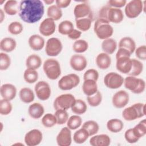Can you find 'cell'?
Listing matches in <instances>:
<instances>
[{
    "label": "cell",
    "mask_w": 146,
    "mask_h": 146,
    "mask_svg": "<svg viewBox=\"0 0 146 146\" xmlns=\"http://www.w3.org/2000/svg\"><path fill=\"white\" fill-rule=\"evenodd\" d=\"M44 13V5L40 0H24L20 2L18 14L26 23H34L38 22Z\"/></svg>",
    "instance_id": "6da1fadb"
},
{
    "label": "cell",
    "mask_w": 146,
    "mask_h": 146,
    "mask_svg": "<svg viewBox=\"0 0 146 146\" xmlns=\"http://www.w3.org/2000/svg\"><path fill=\"white\" fill-rule=\"evenodd\" d=\"M145 104L137 103L125 108L122 112V116L127 121H132L143 117L145 115Z\"/></svg>",
    "instance_id": "7a4b0ae2"
},
{
    "label": "cell",
    "mask_w": 146,
    "mask_h": 146,
    "mask_svg": "<svg viewBox=\"0 0 146 146\" xmlns=\"http://www.w3.org/2000/svg\"><path fill=\"white\" fill-rule=\"evenodd\" d=\"M94 30L96 36L100 39L110 38L113 33V29L107 21L98 18L95 22Z\"/></svg>",
    "instance_id": "3957f363"
},
{
    "label": "cell",
    "mask_w": 146,
    "mask_h": 146,
    "mask_svg": "<svg viewBox=\"0 0 146 146\" xmlns=\"http://www.w3.org/2000/svg\"><path fill=\"white\" fill-rule=\"evenodd\" d=\"M43 69L47 78L51 80L56 79L61 74L60 64L55 59H46L44 62Z\"/></svg>",
    "instance_id": "277c9868"
},
{
    "label": "cell",
    "mask_w": 146,
    "mask_h": 146,
    "mask_svg": "<svg viewBox=\"0 0 146 146\" xmlns=\"http://www.w3.org/2000/svg\"><path fill=\"white\" fill-rule=\"evenodd\" d=\"M124 87L134 94L142 93L145 88V81L135 76H128L124 79Z\"/></svg>",
    "instance_id": "5b68a950"
},
{
    "label": "cell",
    "mask_w": 146,
    "mask_h": 146,
    "mask_svg": "<svg viewBox=\"0 0 146 146\" xmlns=\"http://www.w3.org/2000/svg\"><path fill=\"white\" fill-rule=\"evenodd\" d=\"M75 98L71 94H62L58 96L54 102V107L55 110H67L71 108L75 102Z\"/></svg>",
    "instance_id": "8992f818"
},
{
    "label": "cell",
    "mask_w": 146,
    "mask_h": 146,
    "mask_svg": "<svg viewBox=\"0 0 146 146\" xmlns=\"http://www.w3.org/2000/svg\"><path fill=\"white\" fill-rule=\"evenodd\" d=\"M80 83V78L75 74H70L63 76L58 82L59 88L64 91L70 90L76 87Z\"/></svg>",
    "instance_id": "52a82bcc"
},
{
    "label": "cell",
    "mask_w": 146,
    "mask_h": 146,
    "mask_svg": "<svg viewBox=\"0 0 146 146\" xmlns=\"http://www.w3.org/2000/svg\"><path fill=\"white\" fill-rule=\"evenodd\" d=\"M143 2L140 0H132L125 5L124 12L126 16L129 18H135L142 12Z\"/></svg>",
    "instance_id": "ba28073f"
},
{
    "label": "cell",
    "mask_w": 146,
    "mask_h": 146,
    "mask_svg": "<svg viewBox=\"0 0 146 146\" xmlns=\"http://www.w3.org/2000/svg\"><path fill=\"white\" fill-rule=\"evenodd\" d=\"M62 48V43L58 38H51L46 42L45 51L48 56H56L61 52Z\"/></svg>",
    "instance_id": "9c48e42d"
},
{
    "label": "cell",
    "mask_w": 146,
    "mask_h": 146,
    "mask_svg": "<svg viewBox=\"0 0 146 146\" xmlns=\"http://www.w3.org/2000/svg\"><path fill=\"white\" fill-rule=\"evenodd\" d=\"M104 83L107 87L111 89H116L123 85L124 78L120 74L111 72L104 76Z\"/></svg>",
    "instance_id": "30bf717a"
},
{
    "label": "cell",
    "mask_w": 146,
    "mask_h": 146,
    "mask_svg": "<svg viewBox=\"0 0 146 146\" xmlns=\"http://www.w3.org/2000/svg\"><path fill=\"white\" fill-rule=\"evenodd\" d=\"M34 90L38 98L41 100H46L50 97V86L45 81L42 80L37 82L35 86Z\"/></svg>",
    "instance_id": "8fae6325"
},
{
    "label": "cell",
    "mask_w": 146,
    "mask_h": 146,
    "mask_svg": "<svg viewBox=\"0 0 146 146\" xmlns=\"http://www.w3.org/2000/svg\"><path fill=\"white\" fill-rule=\"evenodd\" d=\"M43 139V135L40 131L33 129L27 132L25 136V142L28 146L39 145Z\"/></svg>",
    "instance_id": "7c38bea8"
},
{
    "label": "cell",
    "mask_w": 146,
    "mask_h": 146,
    "mask_svg": "<svg viewBox=\"0 0 146 146\" xmlns=\"http://www.w3.org/2000/svg\"><path fill=\"white\" fill-rule=\"evenodd\" d=\"M129 100L128 94L124 90H120L113 95L112 102L115 107L122 108L128 103Z\"/></svg>",
    "instance_id": "4fadbf2b"
},
{
    "label": "cell",
    "mask_w": 146,
    "mask_h": 146,
    "mask_svg": "<svg viewBox=\"0 0 146 146\" xmlns=\"http://www.w3.org/2000/svg\"><path fill=\"white\" fill-rule=\"evenodd\" d=\"M74 14L76 19L84 18H92L91 8L87 3H85L76 5L74 9Z\"/></svg>",
    "instance_id": "5bb4252c"
},
{
    "label": "cell",
    "mask_w": 146,
    "mask_h": 146,
    "mask_svg": "<svg viewBox=\"0 0 146 146\" xmlns=\"http://www.w3.org/2000/svg\"><path fill=\"white\" fill-rule=\"evenodd\" d=\"M56 25L54 21L51 18L44 19L40 24L39 30L40 33L45 36H50L53 34L55 31Z\"/></svg>",
    "instance_id": "9a60e30c"
},
{
    "label": "cell",
    "mask_w": 146,
    "mask_h": 146,
    "mask_svg": "<svg viewBox=\"0 0 146 146\" xmlns=\"http://www.w3.org/2000/svg\"><path fill=\"white\" fill-rule=\"evenodd\" d=\"M56 142L59 146H69L72 142L71 132L68 127H64L56 136Z\"/></svg>",
    "instance_id": "2e32d148"
},
{
    "label": "cell",
    "mask_w": 146,
    "mask_h": 146,
    "mask_svg": "<svg viewBox=\"0 0 146 146\" xmlns=\"http://www.w3.org/2000/svg\"><path fill=\"white\" fill-rule=\"evenodd\" d=\"M70 64L73 70L78 71H81L87 67V61L83 55L74 54L72 55L70 58Z\"/></svg>",
    "instance_id": "e0dca14e"
},
{
    "label": "cell",
    "mask_w": 146,
    "mask_h": 146,
    "mask_svg": "<svg viewBox=\"0 0 146 146\" xmlns=\"http://www.w3.org/2000/svg\"><path fill=\"white\" fill-rule=\"evenodd\" d=\"M116 67L117 70L123 74H128L132 67V59L129 56H123L116 58Z\"/></svg>",
    "instance_id": "ac0fdd59"
},
{
    "label": "cell",
    "mask_w": 146,
    "mask_h": 146,
    "mask_svg": "<svg viewBox=\"0 0 146 146\" xmlns=\"http://www.w3.org/2000/svg\"><path fill=\"white\" fill-rule=\"evenodd\" d=\"M124 19V14L122 10L118 8L110 7L108 10L106 20L110 23H120Z\"/></svg>",
    "instance_id": "d6986e66"
},
{
    "label": "cell",
    "mask_w": 146,
    "mask_h": 146,
    "mask_svg": "<svg viewBox=\"0 0 146 146\" xmlns=\"http://www.w3.org/2000/svg\"><path fill=\"white\" fill-rule=\"evenodd\" d=\"M0 92L3 99L10 101L15 98L17 94V88L11 84H3L1 87Z\"/></svg>",
    "instance_id": "ffe728a7"
},
{
    "label": "cell",
    "mask_w": 146,
    "mask_h": 146,
    "mask_svg": "<svg viewBox=\"0 0 146 146\" xmlns=\"http://www.w3.org/2000/svg\"><path fill=\"white\" fill-rule=\"evenodd\" d=\"M28 43L31 49L35 51L42 50L44 46V39L39 35L34 34L30 36Z\"/></svg>",
    "instance_id": "44dd1931"
},
{
    "label": "cell",
    "mask_w": 146,
    "mask_h": 146,
    "mask_svg": "<svg viewBox=\"0 0 146 146\" xmlns=\"http://www.w3.org/2000/svg\"><path fill=\"white\" fill-rule=\"evenodd\" d=\"M110 143V137L106 134L94 136L90 140V144L92 146H108Z\"/></svg>",
    "instance_id": "7402d4cb"
},
{
    "label": "cell",
    "mask_w": 146,
    "mask_h": 146,
    "mask_svg": "<svg viewBox=\"0 0 146 146\" xmlns=\"http://www.w3.org/2000/svg\"><path fill=\"white\" fill-rule=\"evenodd\" d=\"M96 63L99 68L102 70L107 69L111 63V57L105 52L100 53L96 58Z\"/></svg>",
    "instance_id": "603a6c76"
},
{
    "label": "cell",
    "mask_w": 146,
    "mask_h": 146,
    "mask_svg": "<svg viewBox=\"0 0 146 146\" xmlns=\"http://www.w3.org/2000/svg\"><path fill=\"white\" fill-rule=\"evenodd\" d=\"M82 90L84 94L87 96H91L95 94L98 91L96 82L91 79L84 80L82 86Z\"/></svg>",
    "instance_id": "cb8c5ba5"
},
{
    "label": "cell",
    "mask_w": 146,
    "mask_h": 146,
    "mask_svg": "<svg viewBox=\"0 0 146 146\" xmlns=\"http://www.w3.org/2000/svg\"><path fill=\"white\" fill-rule=\"evenodd\" d=\"M44 109L43 106L39 103H34L31 104L28 108L29 115L33 119H38L43 115Z\"/></svg>",
    "instance_id": "d4e9b609"
},
{
    "label": "cell",
    "mask_w": 146,
    "mask_h": 146,
    "mask_svg": "<svg viewBox=\"0 0 146 146\" xmlns=\"http://www.w3.org/2000/svg\"><path fill=\"white\" fill-rule=\"evenodd\" d=\"M119 48H123L127 50L132 54L136 49V43L134 40L129 36L122 38L119 43Z\"/></svg>",
    "instance_id": "484cf974"
},
{
    "label": "cell",
    "mask_w": 146,
    "mask_h": 146,
    "mask_svg": "<svg viewBox=\"0 0 146 146\" xmlns=\"http://www.w3.org/2000/svg\"><path fill=\"white\" fill-rule=\"evenodd\" d=\"M17 43L15 39L10 37L3 38L0 43L1 50L6 52L13 51L16 47Z\"/></svg>",
    "instance_id": "4316f807"
},
{
    "label": "cell",
    "mask_w": 146,
    "mask_h": 146,
    "mask_svg": "<svg viewBox=\"0 0 146 146\" xmlns=\"http://www.w3.org/2000/svg\"><path fill=\"white\" fill-rule=\"evenodd\" d=\"M5 12L10 15H14L19 13V5L15 0L7 1L3 6Z\"/></svg>",
    "instance_id": "83f0119b"
},
{
    "label": "cell",
    "mask_w": 146,
    "mask_h": 146,
    "mask_svg": "<svg viewBox=\"0 0 146 146\" xmlns=\"http://www.w3.org/2000/svg\"><path fill=\"white\" fill-rule=\"evenodd\" d=\"M19 95L21 101L25 103H30L32 102L35 98V95L33 90L27 87H24L21 89Z\"/></svg>",
    "instance_id": "f1b7e54d"
},
{
    "label": "cell",
    "mask_w": 146,
    "mask_h": 146,
    "mask_svg": "<svg viewBox=\"0 0 146 146\" xmlns=\"http://www.w3.org/2000/svg\"><path fill=\"white\" fill-rule=\"evenodd\" d=\"M117 43L115 40L112 38H107L104 39L102 43V48L105 53L112 54L116 50Z\"/></svg>",
    "instance_id": "f546056e"
},
{
    "label": "cell",
    "mask_w": 146,
    "mask_h": 146,
    "mask_svg": "<svg viewBox=\"0 0 146 146\" xmlns=\"http://www.w3.org/2000/svg\"><path fill=\"white\" fill-rule=\"evenodd\" d=\"M124 127L123 121L118 119H112L107 123V128L111 132L117 133L120 132Z\"/></svg>",
    "instance_id": "4dcf8cb0"
},
{
    "label": "cell",
    "mask_w": 146,
    "mask_h": 146,
    "mask_svg": "<svg viewBox=\"0 0 146 146\" xmlns=\"http://www.w3.org/2000/svg\"><path fill=\"white\" fill-rule=\"evenodd\" d=\"M42 64V59L39 56L36 54H31L29 55L26 60V66L29 68L34 70L38 69Z\"/></svg>",
    "instance_id": "1f68e13d"
},
{
    "label": "cell",
    "mask_w": 146,
    "mask_h": 146,
    "mask_svg": "<svg viewBox=\"0 0 146 146\" xmlns=\"http://www.w3.org/2000/svg\"><path fill=\"white\" fill-rule=\"evenodd\" d=\"M89 136L87 131L85 128H82L74 133L73 140L77 144H82L87 140Z\"/></svg>",
    "instance_id": "d6a6232c"
},
{
    "label": "cell",
    "mask_w": 146,
    "mask_h": 146,
    "mask_svg": "<svg viewBox=\"0 0 146 146\" xmlns=\"http://www.w3.org/2000/svg\"><path fill=\"white\" fill-rule=\"evenodd\" d=\"M47 14L48 18L52 19L54 21L60 19L63 15L61 9L59 8L56 5H51L48 7Z\"/></svg>",
    "instance_id": "836d02e7"
},
{
    "label": "cell",
    "mask_w": 146,
    "mask_h": 146,
    "mask_svg": "<svg viewBox=\"0 0 146 146\" xmlns=\"http://www.w3.org/2000/svg\"><path fill=\"white\" fill-rule=\"evenodd\" d=\"M71 108V111L77 115H82L86 112L87 106L83 100L81 99H76L74 104Z\"/></svg>",
    "instance_id": "e575fe53"
},
{
    "label": "cell",
    "mask_w": 146,
    "mask_h": 146,
    "mask_svg": "<svg viewBox=\"0 0 146 146\" xmlns=\"http://www.w3.org/2000/svg\"><path fill=\"white\" fill-rule=\"evenodd\" d=\"M82 128H85L87 131L90 136L97 133L99 129V124L94 120H88L84 122L82 125Z\"/></svg>",
    "instance_id": "d590c367"
},
{
    "label": "cell",
    "mask_w": 146,
    "mask_h": 146,
    "mask_svg": "<svg viewBox=\"0 0 146 146\" xmlns=\"http://www.w3.org/2000/svg\"><path fill=\"white\" fill-rule=\"evenodd\" d=\"M132 59V67L130 72L128 74L129 76H136L139 75L143 71V63L137 59Z\"/></svg>",
    "instance_id": "8d00e7d4"
},
{
    "label": "cell",
    "mask_w": 146,
    "mask_h": 146,
    "mask_svg": "<svg viewBox=\"0 0 146 146\" xmlns=\"http://www.w3.org/2000/svg\"><path fill=\"white\" fill-rule=\"evenodd\" d=\"M23 78L28 83H34L38 80V72L34 69L27 68L24 72Z\"/></svg>",
    "instance_id": "74e56055"
},
{
    "label": "cell",
    "mask_w": 146,
    "mask_h": 146,
    "mask_svg": "<svg viewBox=\"0 0 146 146\" xmlns=\"http://www.w3.org/2000/svg\"><path fill=\"white\" fill-rule=\"evenodd\" d=\"M92 20V19L90 18H84L76 19V26L80 31H86L90 29Z\"/></svg>",
    "instance_id": "f35d334b"
},
{
    "label": "cell",
    "mask_w": 146,
    "mask_h": 146,
    "mask_svg": "<svg viewBox=\"0 0 146 146\" xmlns=\"http://www.w3.org/2000/svg\"><path fill=\"white\" fill-rule=\"evenodd\" d=\"M73 29V23L68 20L61 22L58 26V31L62 35H68Z\"/></svg>",
    "instance_id": "ab89813d"
},
{
    "label": "cell",
    "mask_w": 146,
    "mask_h": 146,
    "mask_svg": "<svg viewBox=\"0 0 146 146\" xmlns=\"http://www.w3.org/2000/svg\"><path fill=\"white\" fill-rule=\"evenodd\" d=\"M82 123V118L78 115H72L70 116L67 121V127L72 130H74L79 128Z\"/></svg>",
    "instance_id": "60d3db41"
},
{
    "label": "cell",
    "mask_w": 146,
    "mask_h": 146,
    "mask_svg": "<svg viewBox=\"0 0 146 146\" xmlns=\"http://www.w3.org/2000/svg\"><path fill=\"white\" fill-rule=\"evenodd\" d=\"M88 48L87 42L83 39H79L76 40L72 46L73 50L77 53H83L87 51Z\"/></svg>",
    "instance_id": "b9f144b4"
},
{
    "label": "cell",
    "mask_w": 146,
    "mask_h": 146,
    "mask_svg": "<svg viewBox=\"0 0 146 146\" xmlns=\"http://www.w3.org/2000/svg\"><path fill=\"white\" fill-rule=\"evenodd\" d=\"M56 119V124L62 125L66 123L68 119V114L65 110H58L54 113Z\"/></svg>",
    "instance_id": "7bdbcfd3"
},
{
    "label": "cell",
    "mask_w": 146,
    "mask_h": 146,
    "mask_svg": "<svg viewBox=\"0 0 146 146\" xmlns=\"http://www.w3.org/2000/svg\"><path fill=\"white\" fill-rule=\"evenodd\" d=\"M135 135L140 139L144 136L146 133V121L143 119L140 121L136 125L132 128Z\"/></svg>",
    "instance_id": "ee69618b"
},
{
    "label": "cell",
    "mask_w": 146,
    "mask_h": 146,
    "mask_svg": "<svg viewBox=\"0 0 146 146\" xmlns=\"http://www.w3.org/2000/svg\"><path fill=\"white\" fill-rule=\"evenodd\" d=\"M42 123L45 127L50 128L56 124V119L54 115L47 113L42 117Z\"/></svg>",
    "instance_id": "f6af8a7d"
},
{
    "label": "cell",
    "mask_w": 146,
    "mask_h": 146,
    "mask_svg": "<svg viewBox=\"0 0 146 146\" xmlns=\"http://www.w3.org/2000/svg\"><path fill=\"white\" fill-rule=\"evenodd\" d=\"M87 100L88 103L91 107L98 106L102 102V96L100 91H98L95 94L91 96H87Z\"/></svg>",
    "instance_id": "bcb514c9"
},
{
    "label": "cell",
    "mask_w": 146,
    "mask_h": 146,
    "mask_svg": "<svg viewBox=\"0 0 146 146\" xmlns=\"http://www.w3.org/2000/svg\"><path fill=\"white\" fill-rule=\"evenodd\" d=\"M12 104L9 100L2 99L0 100V113L2 115H7L12 111Z\"/></svg>",
    "instance_id": "7dc6e473"
},
{
    "label": "cell",
    "mask_w": 146,
    "mask_h": 146,
    "mask_svg": "<svg viewBox=\"0 0 146 146\" xmlns=\"http://www.w3.org/2000/svg\"><path fill=\"white\" fill-rule=\"evenodd\" d=\"M23 27L21 23L18 21H14L10 23L8 26V31L13 35H18L22 33Z\"/></svg>",
    "instance_id": "c3c4849f"
},
{
    "label": "cell",
    "mask_w": 146,
    "mask_h": 146,
    "mask_svg": "<svg viewBox=\"0 0 146 146\" xmlns=\"http://www.w3.org/2000/svg\"><path fill=\"white\" fill-rule=\"evenodd\" d=\"M11 60L10 56L5 52L0 53V70H6L10 66Z\"/></svg>",
    "instance_id": "681fc988"
},
{
    "label": "cell",
    "mask_w": 146,
    "mask_h": 146,
    "mask_svg": "<svg viewBox=\"0 0 146 146\" xmlns=\"http://www.w3.org/2000/svg\"><path fill=\"white\" fill-rule=\"evenodd\" d=\"M124 137L126 141L130 143L133 144L137 142L140 139L135 133L132 128L128 129L124 133Z\"/></svg>",
    "instance_id": "f907efd6"
},
{
    "label": "cell",
    "mask_w": 146,
    "mask_h": 146,
    "mask_svg": "<svg viewBox=\"0 0 146 146\" xmlns=\"http://www.w3.org/2000/svg\"><path fill=\"white\" fill-rule=\"evenodd\" d=\"M99 78V73L97 70L95 69H89L87 70L83 75V79L84 80L91 79L95 81H97Z\"/></svg>",
    "instance_id": "816d5d0a"
},
{
    "label": "cell",
    "mask_w": 146,
    "mask_h": 146,
    "mask_svg": "<svg viewBox=\"0 0 146 146\" xmlns=\"http://www.w3.org/2000/svg\"><path fill=\"white\" fill-rule=\"evenodd\" d=\"M135 51L136 56L137 58L143 60L146 59V46L145 45L139 46Z\"/></svg>",
    "instance_id": "f5cc1de1"
},
{
    "label": "cell",
    "mask_w": 146,
    "mask_h": 146,
    "mask_svg": "<svg viewBox=\"0 0 146 146\" xmlns=\"http://www.w3.org/2000/svg\"><path fill=\"white\" fill-rule=\"evenodd\" d=\"M127 3L125 0H110L108 2V5L114 8H120L124 6Z\"/></svg>",
    "instance_id": "db71d44e"
},
{
    "label": "cell",
    "mask_w": 146,
    "mask_h": 146,
    "mask_svg": "<svg viewBox=\"0 0 146 146\" xmlns=\"http://www.w3.org/2000/svg\"><path fill=\"white\" fill-rule=\"evenodd\" d=\"M81 34H82V32L80 31L74 29L67 35L69 38L75 40L79 38L81 36Z\"/></svg>",
    "instance_id": "11a10c76"
},
{
    "label": "cell",
    "mask_w": 146,
    "mask_h": 146,
    "mask_svg": "<svg viewBox=\"0 0 146 146\" xmlns=\"http://www.w3.org/2000/svg\"><path fill=\"white\" fill-rule=\"evenodd\" d=\"M70 0H56L55 1L56 5L60 9L66 8L71 3Z\"/></svg>",
    "instance_id": "9f6ffc18"
},
{
    "label": "cell",
    "mask_w": 146,
    "mask_h": 146,
    "mask_svg": "<svg viewBox=\"0 0 146 146\" xmlns=\"http://www.w3.org/2000/svg\"><path fill=\"white\" fill-rule=\"evenodd\" d=\"M131 55V54L127 50L123 48H119V50H117L116 54V59L123 56H127L130 57Z\"/></svg>",
    "instance_id": "6f0895ef"
},
{
    "label": "cell",
    "mask_w": 146,
    "mask_h": 146,
    "mask_svg": "<svg viewBox=\"0 0 146 146\" xmlns=\"http://www.w3.org/2000/svg\"><path fill=\"white\" fill-rule=\"evenodd\" d=\"M5 14L2 9H0V22L2 23L5 18Z\"/></svg>",
    "instance_id": "680465c9"
},
{
    "label": "cell",
    "mask_w": 146,
    "mask_h": 146,
    "mask_svg": "<svg viewBox=\"0 0 146 146\" xmlns=\"http://www.w3.org/2000/svg\"><path fill=\"white\" fill-rule=\"evenodd\" d=\"M43 2L47 5H51L52 3H54L55 2V1H54V0H44Z\"/></svg>",
    "instance_id": "91938a15"
},
{
    "label": "cell",
    "mask_w": 146,
    "mask_h": 146,
    "mask_svg": "<svg viewBox=\"0 0 146 146\" xmlns=\"http://www.w3.org/2000/svg\"><path fill=\"white\" fill-rule=\"evenodd\" d=\"M1 131H2V129H3V124H2V123H1Z\"/></svg>",
    "instance_id": "94428289"
}]
</instances>
